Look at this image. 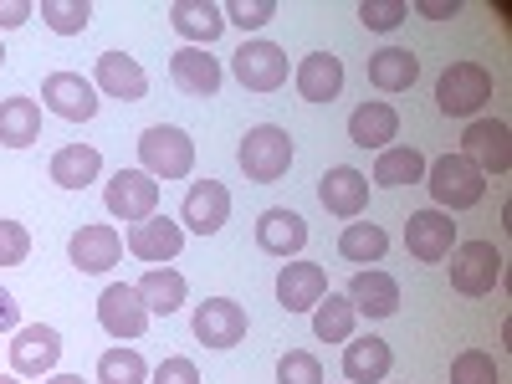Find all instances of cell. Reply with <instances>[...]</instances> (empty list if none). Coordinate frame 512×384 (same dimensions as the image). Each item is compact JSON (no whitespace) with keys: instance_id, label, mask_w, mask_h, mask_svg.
<instances>
[{"instance_id":"cell-6","label":"cell","mask_w":512,"mask_h":384,"mask_svg":"<svg viewBox=\"0 0 512 384\" xmlns=\"http://www.w3.org/2000/svg\"><path fill=\"white\" fill-rule=\"evenodd\" d=\"M231 72L246 93H277L287 82V52L277 47V41H241V52L231 57Z\"/></svg>"},{"instance_id":"cell-28","label":"cell","mask_w":512,"mask_h":384,"mask_svg":"<svg viewBox=\"0 0 512 384\" xmlns=\"http://www.w3.org/2000/svg\"><path fill=\"white\" fill-rule=\"evenodd\" d=\"M425 159L420 149H410V144H390V149H379V159H374V185L379 190H400V185H420L425 180Z\"/></svg>"},{"instance_id":"cell-8","label":"cell","mask_w":512,"mask_h":384,"mask_svg":"<svg viewBox=\"0 0 512 384\" xmlns=\"http://www.w3.org/2000/svg\"><path fill=\"white\" fill-rule=\"evenodd\" d=\"M461 159H472L482 175H507L512 169V128L502 118H472L461 134Z\"/></svg>"},{"instance_id":"cell-18","label":"cell","mask_w":512,"mask_h":384,"mask_svg":"<svg viewBox=\"0 0 512 384\" xmlns=\"http://www.w3.org/2000/svg\"><path fill=\"white\" fill-rule=\"evenodd\" d=\"M256 246H262L267 256L292 262V256L308 246V221L297 216V210H287V205H272V210L256 216Z\"/></svg>"},{"instance_id":"cell-13","label":"cell","mask_w":512,"mask_h":384,"mask_svg":"<svg viewBox=\"0 0 512 384\" xmlns=\"http://www.w3.org/2000/svg\"><path fill=\"white\" fill-rule=\"evenodd\" d=\"M41 108L67 118V123H88L98 113V88L82 72H52L41 82Z\"/></svg>"},{"instance_id":"cell-22","label":"cell","mask_w":512,"mask_h":384,"mask_svg":"<svg viewBox=\"0 0 512 384\" xmlns=\"http://www.w3.org/2000/svg\"><path fill=\"white\" fill-rule=\"evenodd\" d=\"M344 297L354 303V313H364V318H395L400 313V282L390 272H374V267L354 272Z\"/></svg>"},{"instance_id":"cell-45","label":"cell","mask_w":512,"mask_h":384,"mask_svg":"<svg viewBox=\"0 0 512 384\" xmlns=\"http://www.w3.org/2000/svg\"><path fill=\"white\" fill-rule=\"evenodd\" d=\"M41 384H82V374H47Z\"/></svg>"},{"instance_id":"cell-31","label":"cell","mask_w":512,"mask_h":384,"mask_svg":"<svg viewBox=\"0 0 512 384\" xmlns=\"http://www.w3.org/2000/svg\"><path fill=\"white\" fill-rule=\"evenodd\" d=\"M185 292H190V282H185L175 267H149V272H144V282H139L144 308H149V313H159V318L180 313V308H185Z\"/></svg>"},{"instance_id":"cell-41","label":"cell","mask_w":512,"mask_h":384,"mask_svg":"<svg viewBox=\"0 0 512 384\" xmlns=\"http://www.w3.org/2000/svg\"><path fill=\"white\" fill-rule=\"evenodd\" d=\"M149 384H200V369L185 354H169L159 369H149Z\"/></svg>"},{"instance_id":"cell-46","label":"cell","mask_w":512,"mask_h":384,"mask_svg":"<svg viewBox=\"0 0 512 384\" xmlns=\"http://www.w3.org/2000/svg\"><path fill=\"white\" fill-rule=\"evenodd\" d=\"M0 384H21V374H0Z\"/></svg>"},{"instance_id":"cell-4","label":"cell","mask_w":512,"mask_h":384,"mask_svg":"<svg viewBox=\"0 0 512 384\" xmlns=\"http://www.w3.org/2000/svg\"><path fill=\"white\" fill-rule=\"evenodd\" d=\"M492 103V72L482 62H451L436 77V108L446 118H477Z\"/></svg>"},{"instance_id":"cell-16","label":"cell","mask_w":512,"mask_h":384,"mask_svg":"<svg viewBox=\"0 0 512 384\" xmlns=\"http://www.w3.org/2000/svg\"><path fill=\"white\" fill-rule=\"evenodd\" d=\"M318 200H323L328 216L354 221V216H364V205H369V175H359V169H349V164H333L328 175L318 180Z\"/></svg>"},{"instance_id":"cell-44","label":"cell","mask_w":512,"mask_h":384,"mask_svg":"<svg viewBox=\"0 0 512 384\" xmlns=\"http://www.w3.org/2000/svg\"><path fill=\"white\" fill-rule=\"evenodd\" d=\"M415 11H420L425 21H451L461 6H456V0H451V6H446V0H415Z\"/></svg>"},{"instance_id":"cell-47","label":"cell","mask_w":512,"mask_h":384,"mask_svg":"<svg viewBox=\"0 0 512 384\" xmlns=\"http://www.w3.org/2000/svg\"><path fill=\"white\" fill-rule=\"evenodd\" d=\"M0 67H6V47H0Z\"/></svg>"},{"instance_id":"cell-35","label":"cell","mask_w":512,"mask_h":384,"mask_svg":"<svg viewBox=\"0 0 512 384\" xmlns=\"http://www.w3.org/2000/svg\"><path fill=\"white\" fill-rule=\"evenodd\" d=\"M41 21H47V31L57 36H82L93 21V6L88 0H41Z\"/></svg>"},{"instance_id":"cell-20","label":"cell","mask_w":512,"mask_h":384,"mask_svg":"<svg viewBox=\"0 0 512 384\" xmlns=\"http://www.w3.org/2000/svg\"><path fill=\"white\" fill-rule=\"evenodd\" d=\"M67 256H72V267H77V272H88V277L113 272V267H118V256H123V236H118L113 226H82V231H72Z\"/></svg>"},{"instance_id":"cell-37","label":"cell","mask_w":512,"mask_h":384,"mask_svg":"<svg viewBox=\"0 0 512 384\" xmlns=\"http://www.w3.org/2000/svg\"><path fill=\"white\" fill-rule=\"evenodd\" d=\"M277 384H323V364L308 349H287L277 364Z\"/></svg>"},{"instance_id":"cell-42","label":"cell","mask_w":512,"mask_h":384,"mask_svg":"<svg viewBox=\"0 0 512 384\" xmlns=\"http://www.w3.org/2000/svg\"><path fill=\"white\" fill-rule=\"evenodd\" d=\"M31 16H36L31 0H0V31H11V26H21V21H31Z\"/></svg>"},{"instance_id":"cell-5","label":"cell","mask_w":512,"mask_h":384,"mask_svg":"<svg viewBox=\"0 0 512 384\" xmlns=\"http://www.w3.org/2000/svg\"><path fill=\"white\" fill-rule=\"evenodd\" d=\"M502 282V251L492 241H461L451 246V287L461 297H487Z\"/></svg>"},{"instance_id":"cell-40","label":"cell","mask_w":512,"mask_h":384,"mask_svg":"<svg viewBox=\"0 0 512 384\" xmlns=\"http://www.w3.org/2000/svg\"><path fill=\"white\" fill-rule=\"evenodd\" d=\"M31 256V231L21 221H0V267H21Z\"/></svg>"},{"instance_id":"cell-19","label":"cell","mask_w":512,"mask_h":384,"mask_svg":"<svg viewBox=\"0 0 512 384\" xmlns=\"http://www.w3.org/2000/svg\"><path fill=\"white\" fill-rule=\"evenodd\" d=\"M93 88L103 98H118V103H139V98H149V72L128 52H103L98 72H93Z\"/></svg>"},{"instance_id":"cell-27","label":"cell","mask_w":512,"mask_h":384,"mask_svg":"<svg viewBox=\"0 0 512 384\" xmlns=\"http://www.w3.org/2000/svg\"><path fill=\"white\" fill-rule=\"evenodd\" d=\"M47 175H52V185H62V190H88V185L103 175V154H98L93 144H67V149L52 154Z\"/></svg>"},{"instance_id":"cell-14","label":"cell","mask_w":512,"mask_h":384,"mask_svg":"<svg viewBox=\"0 0 512 384\" xmlns=\"http://www.w3.org/2000/svg\"><path fill=\"white\" fill-rule=\"evenodd\" d=\"M195 338L205 349H236L246 338V308L231 297H205L195 308Z\"/></svg>"},{"instance_id":"cell-9","label":"cell","mask_w":512,"mask_h":384,"mask_svg":"<svg viewBox=\"0 0 512 384\" xmlns=\"http://www.w3.org/2000/svg\"><path fill=\"white\" fill-rule=\"evenodd\" d=\"M451 246H456V221L446 216V210L425 205V210H415V216L405 221V251H410V262L436 267V262H446V256H451Z\"/></svg>"},{"instance_id":"cell-30","label":"cell","mask_w":512,"mask_h":384,"mask_svg":"<svg viewBox=\"0 0 512 384\" xmlns=\"http://www.w3.org/2000/svg\"><path fill=\"white\" fill-rule=\"evenodd\" d=\"M41 139V103L36 98H0V144L31 149Z\"/></svg>"},{"instance_id":"cell-11","label":"cell","mask_w":512,"mask_h":384,"mask_svg":"<svg viewBox=\"0 0 512 384\" xmlns=\"http://www.w3.org/2000/svg\"><path fill=\"white\" fill-rule=\"evenodd\" d=\"M103 200H108V210L118 221H149L154 210H159V180L154 175H144V169H118V175L108 180V190H103Z\"/></svg>"},{"instance_id":"cell-2","label":"cell","mask_w":512,"mask_h":384,"mask_svg":"<svg viewBox=\"0 0 512 384\" xmlns=\"http://www.w3.org/2000/svg\"><path fill=\"white\" fill-rule=\"evenodd\" d=\"M236 159H241V175L251 185H277L292 169V134L277 123H256V128H246Z\"/></svg>"},{"instance_id":"cell-10","label":"cell","mask_w":512,"mask_h":384,"mask_svg":"<svg viewBox=\"0 0 512 384\" xmlns=\"http://www.w3.org/2000/svg\"><path fill=\"white\" fill-rule=\"evenodd\" d=\"M149 308H144V297H139V287H128V282H108L103 287V297H98V323H103V333H113V338H144V328H149Z\"/></svg>"},{"instance_id":"cell-7","label":"cell","mask_w":512,"mask_h":384,"mask_svg":"<svg viewBox=\"0 0 512 384\" xmlns=\"http://www.w3.org/2000/svg\"><path fill=\"white\" fill-rule=\"evenodd\" d=\"M62 364V333L52 323H26L11 338V374L21 379H47Z\"/></svg>"},{"instance_id":"cell-1","label":"cell","mask_w":512,"mask_h":384,"mask_svg":"<svg viewBox=\"0 0 512 384\" xmlns=\"http://www.w3.org/2000/svg\"><path fill=\"white\" fill-rule=\"evenodd\" d=\"M425 185H431V200H436V210H446V216L487 200V175L461 154H441V159L425 164Z\"/></svg>"},{"instance_id":"cell-15","label":"cell","mask_w":512,"mask_h":384,"mask_svg":"<svg viewBox=\"0 0 512 384\" xmlns=\"http://www.w3.org/2000/svg\"><path fill=\"white\" fill-rule=\"evenodd\" d=\"M180 221H185L195 236H216V231L231 221V190H226L221 180H195V185L185 190Z\"/></svg>"},{"instance_id":"cell-24","label":"cell","mask_w":512,"mask_h":384,"mask_svg":"<svg viewBox=\"0 0 512 384\" xmlns=\"http://www.w3.org/2000/svg\"><path fill=\"white\" fill-rule=\"evenodd\" d=\"M323 292H328V272L318 262H287L277 277V303L287 313H313Z\"/></svg>"},{"instance_id":"cell-32","label":"cell","mask_w":512,"mask_h":384,"mask_svg":"<svg viewBox=\"0 0 512 384\" xmlns=\"http://www.w3.org/2000/svg\"><path fill=\"white\" fill-rule=\"evenodd\" d=\"M354 323H359V313H354V303L344 292H323L318 297V308H313V333L323 338V344H349L354 338Z\"/></svg>"},{"instance_id":"cell-36","label":"cell","mask_w":512,"mask_h":384,"mask_svg":"<svg viewBox=\"0 0 512 384\" xmlns=\"http://www.w3.org/2000/svg\"><path fill=\"white\" fill-rule=\"evenodd\" d=\"M451 384H502V369L487 349H461L451 359Z\"/></svg>"},{"instance_id":"cell-12","label":"cell","mask_w":512,"mask_h":384,"mask_svg":"<svg viewBox=\"0 0 512 384\" xmlns=\"http://www.w3.org/2000/svg\"><path fill=\"white\" fill-rule=\"evenodd\" d=\"M123 246H128V256H139V262L164 267V262H175V256H180V246H185V226L154 210L149 221H134V226H128Z\"/></svg>"},{"instance_id":"cell-39","label":"cell","mask_w":512,"mask_h":384,"mask_svg":"<svg viewBox=\"0 0 512 384\" xmlns=\"http://www.w3.org/2000/svg\"><path fill=\"white\" fill-rule=\"evenodd\" d=\"M405 16H410L405 0H364V6H359V21H364L369 31H395Z\"/></svg>"},{"instance_id":"cell-17","label":"cell","mask_w":512,"mask_h":384,"mask_svg":"<svg viewBox=\"0 0 512 384\" xmlns=\"http://www.w3.org/2000/svg\"><path fill=\"white\" fill-rule=\"evenodd\" d=\"M221 62L210 57L205 47H180L175 57H169V82L185 93V98H216L221 93Z\"/></svg>"},{"instance_id":"cell-38","label":"cell","mask_w":512,"mask_h":384,"mask_svg":"<svg viewBox=\"0 0 512 384\" xmlns=\"http://www.w3.org/2000/svg\"><path fill=\"white\" fill-rule=\"evenodd\" d=\"M226 26H241V31H262L272 16H277V0H231V6H221Z\"/></svg>"},{"instance_id":"cell-21","label":"cell","mask_w":512,"mask_h":384,"mask_svg":"<svg viewBox=\"0 0 512 384\" xmlns=\"http://www.w3.org/2000/svg\"><path fill=\"white\" fill-rule=\"evenodd\" d=\"M390 139H400V113L395 103L384 98H369L349 113V144L359 149H390Z\"/></svg>"},{"instance_id":"cell-26","label":"cell","mask_w":512,"mask_h":384,"mask_svg":"<svg viewBox=\"0 0 512 384\" xmlns=\"http://www.w3.org/2000/svg\"><path fill=\"white\" fill-rule=\"evenodd\" d=\"M169 26H175L190 47H210L221 31H226V16L221 6H210V0H169Z\"/></svg>"},{"instance_id":"cell-3","label":"cell","mask_w":512,"mask_h":384,"mask_svg":"<svg viewBox=\"0 0 512 384\" xmlns=\"http://www.w3.org/2000/svg\"><path fill=\"white\" fill-rule=\"evenodd\" d=\"M139 169L154 180H185L195 169V139L175 123H154L139 134Z\"/></svg>"},{"instance_id":"cell-43","label":"cell","mask_w":512,"mask_h":384,"mask_svg":"<svg viewBox=\"0 0 512 384\" xmlns=\"http://www.w3.org/2000/svg\"><path fill=\"white\" fill-rule=\"evenodd\" d=\"M16 328H21V303L0 287V333H16Z\"/></svg>"},{"instance_id":"cell-34","label":"cell","mask_w":512,"mask_h":384,"mask_svg":"<svg viewBox=\"0 0 512 384\" xmlns=\"http://www.w3.org/2000/svg\"><path fill=\"white\" fill-rule=\"evenodd\" d=\"M98 384H149V364L139 349H108L98 359Z\"/></svg>"},{"instance_id":"cell-23","label":"cell","mask_w":512,"mask_h":384,"mask_svg":"<svg viewBox=\"0 0 512 384\" xmlns=\"http://www.w3.org/2000/svg\"><path fill=\"white\" fill-rule=\"evenodd\" d=\"M395 369V349L384 338L364 333V338H349L344 344V379L349 384H384Z\"/></svg>"},{"instance_id":"cell-25","label":"cell","mask_w":512,"mask_h":384,"mask_svg":"<svg viewBox=\"0 0 512 384\" xmlns=\"http://www.w3.org/2000/svg\"><path fill=\"white\" fill-rule=\"evenodd\" d=\"M292 82H297V93H303V103H333L344 93V62L333 52H313V57L297 62Z\"/></svg>"},{"instance_id":"cell-33","label":"cell","mask_w":512,"mask_h":384,"mask_svg":"<svg viewBox=\"0 0 512 384\" xmlns=\"http://www.w3.org/2000/svg\"><path fill=\"white\" fill-rule=\"evenodd\" d=\"M384 251H390V236L374 221H349L344 236H338V256L344 262H384Z\"/></svg>"},{"instance_id":"cell-29","label":"cell","mask_w":512,"mask_h":384,"mask_svg":"<svg viewBox=\"0 0 512 384\" xmlns=\"http://www.w3.org/2000/svg\"><path fill=\"white\" fill-rule=\"evenodd\" d=\"M415 77H420V57L405 52V47H384V52L369 57V82L379 93H410Z\"/></svg>"}]
</instances>
